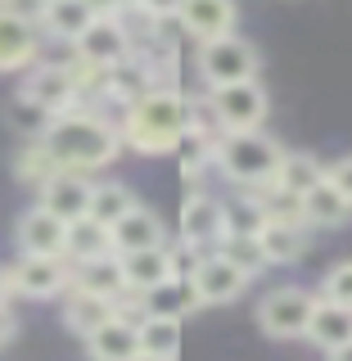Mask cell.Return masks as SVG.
<instances>
[{"label":"cell","mask_w":352,"mask_h":361,"mask_svg":"<svg viewBox=\"0 0 352 361\" xmlns=\"http://www.w3.org/2000/svg\"><path fill=\"white\" fill-rule=\"evenodd\" d=\"M140 307H145V316H176V321H186V316H195L203 302H199L195 285H190V276H172V280H163V285L145 289Z\"/></svg>","instance_id":"obj_22"},{"label":"cell","mask_w":352,"mask_h":361,"mask_svg":"<svg viewBox=\"0 0 352 361\" xmlns=\"http://www.w3.org/2000/svg\"><path fill=\"white\" fill-rule=\"evenodd\" d=\"M176 235L186 248H195V253H217L226 226H221V199L203 195V190H195L186 203H181V217H176Z\"/></svg>","instance_id":"obj_9"},{"label":"cell","mask_w":352,"mask_h":361,"mask_svg":"<svg viewBox=\"0 0 352 361\" xmlns=\"http://www.w3.org/2000/svg\"><path fill=\"white\" fill-rule=\"evenodd\" d=\"M321 298L325 302H339V307H352V262H339V267L325 271Z\"/></svg>","instance_id":"obj_35"},{"label":"cell","mask_w":352,"mask_h":361,"mask_svg":"<svg viewBox=\"0 0 352 361\" xmlns=\"http://www.w3.org/2000/svg\"><path fill=\"white\" fill-rule=\"evenodd\" d=\"M14 330H18V316L9 312V302H0V348L14 338Z\"/></svg>","instance_id":"obj_39"},{"label":"cell","mask_w":352,"mask_h":361,"mask_svg":"<svg viewBox=\"0 0 352 361\" xmlns=\"http://www.w3.org/2000/svg\"><path fill=\"white\" fill-rule=\"evenodd\" d=\"M73 54L86 63H99V68H113L131 54V32L122 18H95L82 37L73 41Z\"/></svg>","instance_id":"obj_11"},{"label":"cell","mask_w":352,"mask_h":361,"mask_svg":"<svg viewBox=\"0 0 352 361\" xmlns=\"http://www.w3.org/2000/svg\"><path fill=\"white\" fill-rule=\"evenodd\" d=\"M280 145L257 127V131H217V172L235 190H257L276 176L280 167Z\"/></svg>","instance_id":"obj_3"},{"label":"cell","mask_w":352,"mask_h":361,"mask_svg":"<svg viewBox=\"0 0 352 361\" xmlns=\"http://www.w3.org/2000/svg\"><path fill=\"white\" fill-rule=\"evenodd\" d=\"M267 208H262V199L253 195V190H240L235 199H221V226H226V235H262V226H267ZM221 235V240H226Z\"/></svg>","instance_id":"obj_28"},{"label":"cell","mask_w":352,"mask_h":361,"mask_svg":"<svg viewBox=\"0 0 352 361\" xmlns=\"http://www.w3.org/2000/svg\"><path fill=\"white\" fill-rule=\"evenodd\" d=\"M9 293H14V285H9V267H0V302H9Z\"/></svg>","instance_id":"obj_40"},{"label":"cell","mask_w":352,"mask_h":361,"mask_svg":"<svg viewBox=\"0 0 352 361\" xmlns=\"http://www.w3.org/2000/svg\"><path fill=\"white\" fill-rule=\"evenodd\" d=\"M190 285H195L203 307H221V302H235L248 285V276L240 267H231L221 253H203L195 267H190Z\"/></svg>","instance_id":"obj_10"},{"label":"cell","mask_w":352,"mask_h":361,"mask_svg":"<svg viewBox=\"0 0 352 361\" xmlns=\"http://www.w3.org/2000/svg\"><path fill=\"white\" fill-rule=\"evenodd\" d=\"M190 122H195V99H186L176 86H154L140 99L122 104L118 135L135 154H172Z\"/></svg>","instance_id":"obj_1"},{"label":"cell","mask_w":352,"mask_h":361,"mask_svg":"<svg viewBox=\"0 0 352 361\" xmlns=\"http://www.w3.org/2000/svg\"><path fill=\"white\" fill-rule=\"evenodd\" d=\"M5 122L14 127L23 140H41L45 131H50V122H54V113H45L41 104H32V99H23V95H14L5 104Z\"/></svg>","instance_id":"obj_34"},{"label":"cell","mask_w":352,"mask_h":361,"mask_svg":"<svg viewBox=\"0 0 352 361\" xmlns=\"http://www.w3.org/2000/svg\"><path fill=\"white\" fill-rule=\"evenodd\" d=\"M217 253H221L231 267H240L248 280H253V276H262V271L271 267V262H267V253H262V240H257V235H226V240L217 244Z\"/></svg>","instance_id":"obj_32"},{"label":"cell","mask_w":352,"mask_h":361,"mask_svg":"<svg viewBox=\"0 0 352 361\" xmlns=\"http://www.w3.org/2000/svg\"><path fill=\"white\" fill-rule=\"evenodd\" d=\"M41 145L50 149V158L63 167V172H99L109 167L122 149V135L109 118L99 113H86V109H68V113H54L50 131L41 135Z\"/></svg>","instance_id":"obj_2"},{"label":"cell","mask_w":352,"mask_h":361,"mask_svg":"<svg viewBox=\"0 0 352 361\" xmlns=\"http://www.w3.org/2000/svg\"><path fill=\"white\" fill-rule=\"evenodd\" d=\"M109 235H113V248L118 253H140V248H158V244H167V231H163V217L150 208H135L127 212V217H118L109 226Z\"/></svg>","instance_id":"obj_18"},{"label":"cell","mask_w":352,"mask_h":361,"mask_svg":"<svg viewBox=\"0 0 352 361\" xmlns=\"http://www.w3.org/2000/svg\"><path fill=\"white\" fill-rule=\"evenodd\" d=\"M308 338L321 353H334L339 343L352 338V307H339V302H325L316 293V312H312V325H308Z\"/></svg>","instance_id":"obj_27"},{"label":"cell","mask_w":352,"mask_h":361,"mask_svg":"<svg viewBox=\"0 0 352 361\" xmlns=\"http://www.w3.org/2000/svg\"><path fill=\"white\" fill-rule=\"evenodd\" d=\"M118 257H122V271H127V293H145L176 276V248L167 244L140 248V253H118Z\"/></svg>","instance_id":"obj_17"},{"label":"cell","mask_w":352,"mask_h":361,"mask_svg":"<svg viewBox=\"0 0 352 361\" xmlns=\"http://www.w3.org/2000/svg\"><path fill=\"white\" fill-rule=\"evenodd\" d=\"M113 312H118L113 298H99V293H86V289H68V298H63V325L82 338L95 334Z\"/></svg>","instance_id":"obj_25"},{"label":"cell","mask_w":352,"mask_h":361,"mask_svg":"<svg viewBox=\"0 0 352 361\" xmlns=\"http://www.w3.org/2000/svg\"><path fill=\"white\" fill-rule=\"evenodd\" d=\"M9 285L18 298H59L73 289V262L68 257H37L18 253V262L9 267Z\"/></svg>","instance_id":"obj_8"},{"label":"cell","mask_w":352,"mask_h":361,"mask_svg":"<svg viewBox=\"0 0 352 361\" xmlns=\"http://www.w3.org/2000/svg\"><path fill=\"white\" fill-rule=\"evenodd\" d=\"M325 176V167L316 163L312 154H280V167H276V176H271V185H280V190H289V195H308V190L316 185V180Z\"/></svg>","instance_id":"obj_29"},{"label":"cell","mask_w":352,"mask_h":361,"mask_svg":"<svg viewBox=\"0 0 352 361\" xmlns=\"http://www.w3.org/2000/svg\"><path fill=\"white\" fill-rule=\"evenodd\" d=\"M303 221H308V226H321V231L348 226L352 221V199L334 185L330 176H321L308 195H303Z\"/></svg>","instance_id":"obj_19"},{"label":"cell","mask_w":352,"mask_h":361,"mask_svg":"<svg viewBox=\"0 0 352 361\" xmlns=\"http://www.w3.org/2000/svg\"><path fill=\"white\" fill-rule=\"evenodd\" d=\"M172 154H176V167H181L186 180H199L212 163H217V135H212V127H203L199 109H195V122L186 127V135L176 140Z\"/></svg>","instance_id":"obj_21"},{"label":"cell","mask_w":352,"mask_h":361,"mask_svg":"<svg viewBox=\"0 0 352 361\" xmlns=\"http://www.w3.org/2000/svg\"><path fill=\"white\" fill-rule=\"evenodd\" d=\"M181 325L176 316H140V353H158V357H176L181 353Z\"/></svg>","instance_id":"obj_30"},{"label":"cell","mask_w":352,"mask_h":361,"mask_svg":"<svg viewBox=\"0 0 352 361\" xmlns=\"http://www.w3.org/2000/svg\"><path fill=\"white\" fill-rule=\"evenodd\" d=\"M18 253H37V257H63V240H68V221L54 217L50 208H28L18 217Z\"/></svg>","instance_id":"obj_13"},{"label":"cell","mask_w":352,"mask_h":361,"mask_svg":"<svg viewBox=\"0 0 352 361\" xmlns=\"http://www.w3.org/2000/svg\"><path fill=\"white\" fill-rule=\"evenodd\" d=\"M176 18L181 32H190L195 41H212V37H231L235 23H240V9H235V0H181Z\"/></svg>","instance_id":"obj_14"},{"label":"cell","mask_w":352,"mask_h":361,"mask_svg":"<svg viewBox=\"0 0 352 361\" xmlns=\"http://www.w3.org/2000/svg\"><path fill=\"white\" fill-rule=\"evenodd\" d=\"M9 9H18V5H14V0H0V14H9Z\"/></svg>","instance_id":"obj_43"},{"label":"cell","mask_w":352,"mask_h":361,"mask_svg":"<svg viewBox=\"0 0 352 361\" xmlns=\"http://www.w3.org/2000/svg\"><path fill=\"white\" fill-rule=\"evenodd\" d=\"M199 73L208 90L217 86H235V82H253L257 77V50L248 45L244 37H212V41H199Z\"/></svg>","instance_id":"obj_4"},{"label":"cell","mask_w":352,"mask_h":361,"mask_svg":"<svg viewBox=\"0 0 352 361\" xmlns=\"http://www.w3.org/2000/svg\"><path fill=\"white\" fill-rule=\"evenodd\" d=\"M330 361H352V338H348V343H339V348H334V353H330Z\"/></svg>","instance_id":"obj_41"},{"label":"cell","mask_w":352,"mask_h":361,"mask_svg":"<svg viewBox=\"0 0 352 361\" xmlns=\"http://www.w3.org/2000/svg\"><path fill=\"white\" fill-rule=\"evenodd\" d=\"M104 253H118L104 221H95V217L68 221V240H63V257H68V262L77 267V262H90V257H104Z\"/></svg>","instance_id":"obj_24"},{"label":"cell","mask_w":352,"mask_h":361,"mask_svg":"<svg viewBox=\"0 0 352 361\" xmlns=\"http://www.w3.org/2000/svg\"><path fill=\"white\" fill-rule=\"evenodd\" d=\"M208 109L217 131H257L267 122V90L253 82H235V86H217L208 90Z\"/></svg>","instance_id":"obj_6"},{"label":"cell","mask_w":352,"mask_h":361,"mask_svg":"<svg viewBox=\"0 0 352 361\" xmlns=\"http://www.w3.org/2000/svg\"><path fill=\"white\" fill-rule=\"evenodd\" d=\"M23 99L41 104L45 113H68V109H82V86H77V73L73 63H32L23 68V86H18Z\"/></svg>","instance_id":"obj_5"},{"label":"cell","mask_w":352,"mask_h":361,"mask_svg":"<svg viewBox=\"0 0 352 361\" xmlns=\"http://www.w3.org/2000/svg\"><path fill=\"white\" fill-rule=\"evenodd\" d=\"M131 361H176V357H158V353H135Z\"/></svg>","instance_id":"obj_42"},{"label":"cell","mask_w":352,"mask_h":361,"mask_svg":"<svg viewBox=\"0 0 352 361\" xmlns=\"http://www.w3.org/2000/svg\"><path fill=\"white\" fill-rule=\"evenodd\" d=\"M257 240H262V253L271 267L298 262L308 253V221H267Z\"/></svg>","instance_id":"obj_26"},{"label":"cell","mask_w":352,"mask_h":361,"mask_svg":"<svg viewBox=\"0 0 352 361\" xmlns=\"http://www.w3.org/2000/svg\"><path fill=\"white\" fill-rule=\"evenodd\" d=\"M86 353L90 361H131L140 353V330H135L131 316L113 312L95 334H86Z\"/></svg>","instance_id":"obj_16"},{"label":"cell","mask_w":352,"mask_h":361,"mask_svg":"<svg viewBox=\"0 0 352 361\" xmlns=\"http://www.w3.org/2000/svg\"><path fill=\"white\" fill-rule=\"evenodd\" d=\"M95 9V18H122L127 9H135V0H86Z\"/></svg>","instance_id":"obj_36"},{"label":"cell","mask_w":352,"mask_h":361,"mask_svg":"<svg viewBox=\"0 0 352 361\" xmlns=\"http://www.w3.org/2000/svg\"><path fill=\"white\" fill-rule=\"evenodd\" d=\"M54 172H59V163L50 158V149H45L41 140H28V145L18 149V158H14V176L23 180V185H37V190H41Z\"/></svg>","instance_id":"obj_33"},{"label":"cell","mask_w":352,"mask_h":361,"mask_svg":"<svg viewBox=\"0 0 352 361\" xmlns=\"http://www.w3.org/2000/svg\"><path fill=\"white\" fill-rule=\"evenodd\" d=\"M73 289H86V293H99V298L122 302L127 298V271H122V257L104 253V257H90V262H77L73 267Z\"/></svg>","instance_id":"obj_20"},{"label":"cell","mask_w":352,"mask_h":361,"mask_svg":"<svg viewBox=\"0 0 352 361\" xmlns=\"http://www.w3.org/2000/svg\"><path fill=\"white\" fill-rule=\"evenodd\" d=\"M325 176H330L334 185H339V190H344V195L352 199V154H348V158H339L334 167H325Z\"/></svg>","instance_id":"obj_37"},{"label":"cell","mask_w":352,"mask_h":361,"mask_svg":"<svg viewBox=\"0 0 352 361\" xmlns=\"http://www.w3.org/2000/svg\"><path fill=\"white\" fill-rule=\"evenodd\" d=\"M131 208H135V199H131V190H127V185H118V180H95V190H90V208H86V217H95V221L113 226L118 217H127Z\"/></svg>","instance_id":"obj_31"},{"label":"cell","mask_w":352,"mask_h":361,"mask_svg":"<svg viewBox=\"0 0 352 361\" xmlns=\"http://www.w3.org/2000/svg\"><path fill=\"white\" fill-rule=\"evenodd\" d=\"M41 54V27L28 14L9 9L0 14V73H23Z\"/></svg>","instance_id":"obj_12"},{"label":"cell","mask_w":352,"mask_h":361,"mask_svg":"<svg viewBox=\"0 0 352 361\" xmlns=\"http://www.w3.org/2000/svg\"><path fill=\"white\" fill-rule=\"evenodd\" d=\"M90 23H95V9L86 0H41L37 5V27L59 41H77Z\"/></svg>","instance_id":"obj_23"},{"label":"cell","mask_w":352,"mask_h":361,"mask_svg":"<svg viewBox=\"0 0 352 361\" xmlns=\"http://www.w3.org/2000/svg\"><path fill=\"white\" fill-rule=\"evenodd\" d=\"M181 0H135V9H140L145 18H172Z\"/></svg>","instance_id":"obj_38"},{"label":"cell","mask_w":352,"mask_h":361,"mask_svg":"<svg viewBox=\"0 0 352 361\" xmlns=\"http://www.w3.org/2000/svg\"><path fill=\"white\" fill-rule=\"evenodd\" d=\"M90 190H95V180H90L86 172H54L50 180L41 185V208H50L54 217H63V221H77V217H86V208H90Z\"/></svg>","instance_id":"obj_15"},{"label":"cell","mask_w":352,"mask_h":361,"mask_svg":"<svg viewBox=\"0 0 352 361\" xmlns=\"http://www.w3.org/2000/svg\"><path fill=\"white\" fill-rule=\"evenodd\" d=\"M316 312V293L308 289H271L262 302H257V325H262L267 338H308Z\"/></svg>","instance_id":"obj_7"}]
</instances>
